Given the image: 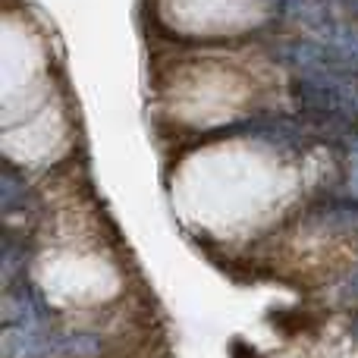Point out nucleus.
I'll return each instance as SVG.
<instances>
[{
    "label": "nucleus",
    "mask_w": 358,
    "mask_h": 358,
    "mask_svg": "<svg viewBox=\"0 0 358 358\" xmlns=\"http://www.w3.org/2000/svg\"><path fill=\"white\" fill-rule=\"evenodd\" d=\"M277 57L289 66L302 69L308 79H336V82H355L358 79V57L334 44L317 41H292L277 50Z\"/></svg>",
    "instance_id": "1"
},
{
    "label": "nucleus",
    "mask_w": 358,
    "mask_h": 358,
    "mask_svg": "<svg viewBox=\"0 0 358 358\" xmlns=\"http://www.w3.org/2000/svg\"><path fill=\"white\" fill-rule=\"evenodd\" d=\"M50 308L44 302L41 289H35L31 283H19V286H6L3 296V317L10 327H41L48 321Z\"/></svg>",
    "instance_id": "2"
},
{
    "label": "nucleus",
    "mask_w": 358,
    "mask_h": 358,
    "mask_svg": "<svg viewBox=\"0 0 358 358\" xmlns=\"http://www.w3.org/2000/svg\"><path fill=\"white\" fill-rule=\"evenodd\" d=\"M101 352V340L94 334H69L57 343V358H92Z\"/></svg>",
    "instance_id": "3"
},
{
    "label": "nucleus",
    "mask_w": 358,
    "mask_h": 358,
    "mask_svg": "<svg viewBox=\"0 0 358 358\" xmlns=\"http://www.w3.org/2000/svg\"><path fill=\"white\" fill-rule=\"evenodd\" d=\"M19 201H25V182H19L13 170H3V179H0V208L13 210Z\"/></svg>",
    "instance_id": "4"
}]
</instances>
